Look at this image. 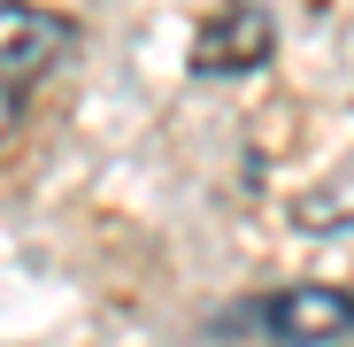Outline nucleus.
I'll use <instances>...</instances> for the list:
<instances>
[{
  "label": "nucleus",
  "instance_id": "nucleus-4",
  "mask_svg": "<svg viewBox=\"0 0 354 347\" xmlns=\"http://www.w3.org/2000/svg\"><path fill=\"white\" fill-rule=\"evenodd\" d=\"M292 224H301L308 240H324V231H346V224H354V154H339V170H324L308 193H292Z\"/></svg>",
  "mask_w": 354,
  "mask_h": 347
},
{
  "label": "nucleus",
  "instance_id": "nucleus-2",
  "mask_svg": "<svg viewBox=\"0 0 354 347\" xmlns=\"http://www.w3.org/2000/svg\"><path fill=\"white\" fill-rule=\"evenodd\" d=\"M262 332L277 347H331L354 332V294L346 285H285L262 301Z\"/></svg>",
  "mask_w": 354,
  "mask_h": 347
},
{
  "label": "nucleus",
  "instance_id": "nucleus-3",
  "mask_svg": "<svg viewBox=\"0 0 354 347\" xmlns=\"http://www.w3.org/2000/svg\"><path fill=\"white\" fill-rule=\"evenodd\" d=\"M270 46H277L270 8H262V0H231L223 16L201 24V39H193V70H201V78H239V70H262V62H270Z\"/></svg>",
  "mask_w": 354,
  "mask_h": 347
},
{
  "label": "nucleus",
  "instance_id": "nucleus-1",
  "mask_svg": "<svg viewBox=\"0 0 354 347\" xmlns=\"http://www.w3.org/2000/svg\"><path fill=\"white\" fill-rule=\"evenodd\" d=\"M70 46V24L31 8V0H8L0 8V85H8V116L24 108V93L54 70V54Z\"/></svg>",
  "mask_w": 354,
  "mask_h": 347
}]
</instances>
